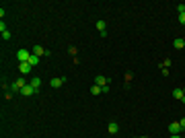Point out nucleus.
Here are the masks:
<instances>
[{
	"instance_id": "obj_1",
	"label": "nucleus",
	"mask_w": 185,
	"mask_h": 138,
	"mask_svg": "<svg viewBox=\"0 0 185 138\" xmlns=\"http://www.w3.org/2000/svg\"><path fill=\"white\" fill-rule=\"evenodd\" d=\"M31 52H29V49H19V52H17V58H19V62H29V58H31Z\"/></svg>"
},
{
	"instance_id": "obj_2",
	"label": "nucleus",
	"mask_w": 185,
	"mask_h": 138,
	"mask_svg": "<svg viewBox=\"0 0 185 138\" xmlns=\"http://www.w3.org/2000/svg\"><path fill=\"white\" fill-rule=\"evenodd\" d=\"M25 81H23V78H19V81H14L13 85H10V93H21V89H23V87H25Z\"/></svg>"
},
{
	"instance_id": "obj_3",
	"label": "nucleus",
	"mask_w": 185,
	"mask_h": 138,
	"mask_svg": "<svg viewBox=\"0 0 185 138\" xmlns=\"http://www.w3.org/2000/svg\"><path fill=\"white\" fill-rule=\"evenodd\" d=\"M35 93H37V91L33 89V87H31V85H25V87H23V89H21V95L23 97H31V95H35Z\"/></svg>"
},
{
	"instance_id": "obj_4",
	"label": "nucleus",
	"mask_w": 185,
	"mask_h": 138,
	"mask_svg": "<svg viewBox=\"0 0 185 138\" xmlns=\"http://www.w3.org/2000/svg\"><path fill=\"white\" fill-rule=\"evenodd\" d=\"M31 68H33V66H31L29 62H19V70H21V74H29V72H31Z\"/></svg>"
},
{
	"instance_id": "obj_5",
	"label": "nucleus",
	"mask_w": 185,
	"mask_h": 138,
	"mask_svg": "<svg viewBox=\"0 0 185 138\" xmlns=\"http://www.w3.org/2000/svg\"><path fill=\"white\" fill-rule=\"evenodd\" d=\"M181 130H183V128L179 126V122H171V124H169V132H171V134H179Z\"/></svg>"
},
{
	"instance_id": "obj_6",
	"label": "nucleus",
	"mask_w": 185,
	"mask_h": 138,
	"mask_svg": "<svg viewBox=\"0 0 185 138\" xmlns=\"http://www.w3.org/2000/svg\"><path fill=\"white\" fill-rule=\"evenodd\" d=\"M95 85H99V87H105V85H109V81H107L103 74H97V76H95Z\"/></svg>"
},
{
	"instance_id": "obj_7",
	"label": "nucleus",
	"mask_w": 185,
	"mask_h": 138,
	"mask_svg": "<svg viewBox=\"0 0 185 138\" xmlns=\"http://www.w3.org/2000/svg\"><path fill=\"white\" fill-rule=\"evenodd\" d=\"M64 83H66V78H52V83L49 85H52V89H60Z\"/></svg>"
},
{
	"instance_id": "obj_8",
	"label": "nucleus",
	"mask_w": 185,
	"mask_h": 138,
	"mask_svg": "<svg viewBox=\"0 0 185 138\" xmlns=\"http://www.w3.org/2000/svg\"><path fill=\"white\" fill-rule=\"evenodd\" d=\"M105 27H107V23H105V21H97V29H99V33H101L103 37L107 35V29H105Z\"/></svg>"
},
{
	"instance_id": "obj_9",
	"label": "nucleus",
	"mask_w": 185,
	"mask_h": 138,
	"mask_svg": "<svg viewBox=\"0 0 185 138\" xmlns=\"http://www.w3.org/2000/svg\"><path fill=\"white\" fill-rule=\"evenodd\" d=\"M107 130H109V134H117V132H119V126H117V122H109Z\"/></svg>"
},
{
	"instance_id": "obj_10",
	"label": "nucleus",
	"mask_w": 185,
	"mask_h": 138,
	"mask_svg": "<svg viewBox=\"0 0 185 138\" xmlns=\"http://www.w3.org/2000/svg\"><path fill=\"white\" fill-rule=\"evenodd\" d=\"M173 48H177V49H183V48H185V41H183V37H181V39H173Z\"/></svg>"
},
{
	"instance_id": "obj_11",
	"label": "nucleus",
	"mask_w": 185,
	"mask_h": 138,
	"mask_svg": "<svg viewBox=\"0 0 185 138\" xmlns=\"http://www.w3.org/2000/svg\"><path fill=\"white\" fill-rule=\"evenodd\" d=\"M173 97H175V99H179V101H183V97H185L183 89H175V91H173Z\"/></svg>"
},
{
	"instance_id": "obj_12",
	"label": "nucleus",
	"mask_w": 185,
	"mask_h": 138,
	"mask_svg": "<svg viewBox=\"0 0 185 138\" xmlns=\"http://www.w3.org/2000/svg\"><path fill=\"white\" fill-rule=\"evenodd\" d=\"M29 85H31V87L39 93V89H41V81H39V78H31V83H29Z\"/></svg>"
},
{
	"instance_id": "obj_13",
	"label": "nucleus",
	"mask_w": 185,
	"mask_h": 138,
	"mask_svg": "<svg viewBox=\"0 0 185 138\" xmlns=\"http://www.w3.org/2000/svg\"><path fill=\"white\" fill-rule=\"evenodd\" d=\"M91 93H93V95H101V93H103V87H99V85H93V87H91Z\"/></svg>"
},
{
	"instance_id": "obj_14",
	"label": "nucleus",
	"mask_w": 185,
	"mask_h": 138,
	"mask_svg": "<svg viewBox=\"0 0 185 138\" xmlns=\"http://www.w3.org/2000/svg\"><path fill=\"white\" fill-rule=\"evenodd\" d=\"M33 54L35 56H45V49L41 48V45H35V48H33Z\"/></svg>"
},
{
	"instance_id": "obj_15",
	"label": "nucleus",
	"mask_w": 185,
	"mask_h": 138,
	"mask_svg": "<svg viewBox=\"0 0 185 138\" xmlns=\"http://www.w3.org/2000/svg\"><path fill=\"white\" fill-rule=\"evenodd\" d=\"M29 64H31V66H37V64H39V56H31V58H29Z\"/></svg>"
},
{
	"instance_id": "obj_16",
	"label": "nucleus",
	"mask_w": 185,
	"mask_h": 138,
	"mask_svg": "<svg viewBox=\"0 0 185 138\" xmlns=\"http://www.w3.org/2000/svg\"><path fill=\"white\" fill-rule=\"evenodd\" d=\"M2 39H6L8 41V39H10V31H4V33H2Z\"/></svg>"
},
{
	"instance_id": "obj_17",
	"label": "nucleus",
	"mask_w": 185,
	"mask_h": 138,
	"mask_svg": "<svg viewBox=\"0 0 185 138\" xmlns=\"http://www.w3.org/2000/svg\"><path fill=\"white\" fill-rule=\"evenodd\" d=\"M0 31H2V33H4V31H8V29H6V23H4V21L0 23Z\"/></svg>"
},
{
	"instance_id": "obj_18",
	"label": "nucleus",
	"mask_w": 185,
	"mask_h": 138,
	"mask_svg": "<svg viewBox=\"0 0 185 138\" xmlns=\"http://www.w3.org/2000/svg\"><path fill=\"white\" fill-rule=\"evenodd\" d=\"M179 23H181V25H185V13L179 14Z\"/></svg>"
},
{
	"instance_id": "obj_19",
	"label": "nucleus",
	"mask_w": 185,
	"mask_h": 138,
	"mask_svg": "<svg viewBox=\"0 0 185 138\" xmlns=\"http://www.w3.org/2000/svg\"><path fill=\"white\" fill-rule=\"evenodd\" d=\"M160 74H163V76H169V68H160Z\"/></svg>"
},
{
	"instance_id": "obj_20",
	"label": "nucleus",
	"mask_w": 185,
	"mask_h": 138,
	"mask_svg": "<svg viewBox=\"0 0 185 138\" xmlns=\"http://www.w3.org/2000/svg\"><path fill=\"white\" fill-rule=\"evenodd\" d=\"M179 126H181V128L185 130V117H181V120H179Z\"/></svg>"
},
{
	"instance_id": "obj_21",
	"label": "nucleus",
	"mask_w": 185,
	"mask_h": 138,
	"mask_svg": "<svg viewBox=\"0 0 185 138\" xmlns=\"http://www.w3.org/2000/svg\"><path fill=\"white\" fill-rule=\"evenodd\" d=\"M171 138H183V136H179V134H171Z\"/></svg>"
},
{
	"instance_id": "obj_22",
	"label": "nucleus",
	"mask_w": 185,
	"mask_h": 138,
	"mask_svg": "<svg viewBox=\"0 0 185 138\" xmlns=\"http://www.w3.org/2000/svg\"><path fill=\"white\" fill-rule=\"evenodd\" d=\"M140 138H148V136H140Z\"/></svg>"
},
{
	"instance_id": "obj_23",
	"label": "nucleus",
	"mask_w": 185,
	"mask_h": 138,
	"mask_svg": "<svg viewBox=\"0 0 185 138\" xmlns=\"http://www.w3.org/2000/svg\"><path fill=\"white\" fill-rule=\"evenodd\" d=\"M183 41H185V37H183Z\"/></svg>"
}]
</instances>
